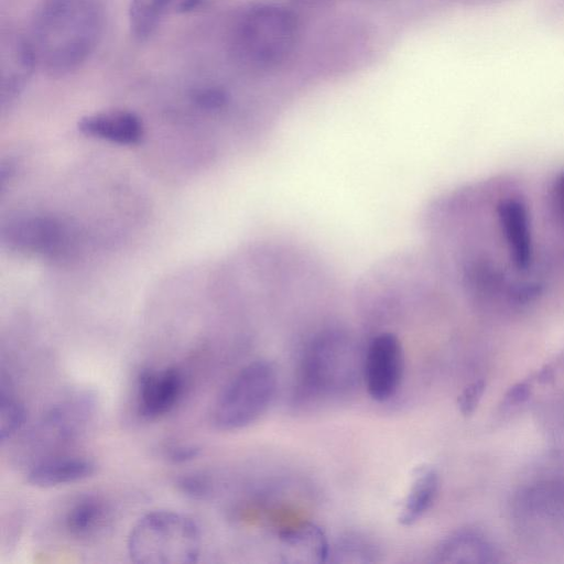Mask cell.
Listing matches in <instances>:
<instances>
[{"label":"cell","mask_w":564,"mask_h":564,"mask_svg":"<svg viewBox=\"0 0 564 564\" xmlns=\"http://www.w3.org/2000/svg\"><path fill=\"white\" fill-rule=\"evenodd\" d=\"M104 31V13L95 0H44L31 24L37 62L53 76L79 68L95 52Z\"/></svg>","instance_id":"7a4b0ae2"},{"label":"cell","mask_w":564,"mask_h":564,"mask_svg":"<svg viewBox=\"0 0 564 564\" xmlns=\"http://www.w3.org/2000/svg\"><path fill=\"white\" fill-rule=\"evenodd\" d=\"M486 390V382L482 379L468 383L457 398V406L464 416L471 415L477 409Z\"/></svg>","instance_id":"cb8c5ba5"},{"label":"cell","mask_w":564,"mask_h":564,"mask_svg":"<svg viewBox=\"0 0 564 564\" xmlns=\"http://www.w3.org/2000/svg\"><path fill=\"white\" fill-rule=\"evenodd\" d=\"M137 413L144 420H156L174 410L184 393L183 372L174 366L143 368L137 377Z\"/></svg>","instance_id":"ba28073f"},{"label":"cell","mask_w":564,"mask_h":564,"mask_svg":"<svg viewBox=\"0 0 564 564\" xmlns=\"http://www.w3.org/2000/svg\"><path fill=\"white\" fill-rule=\"evenodd\" d=\"M497 549L481 532L462 529L446 536L435 547L434 563H492Z\"/></svg>","instance_id":"7c38bea8"},{"label":"cell","mask_w":564,"mask_h":564,"mask_svg":"<svg viewBox=\"0 0 564 564\" xmlns=\"http://www.w3.org/2000/svg\"><path fill=\"white\" fill-rule=\"evenodd\" d=\"M175 485L183 495L196 500L206 499L213 489L210 479L206 475L198 473L178 477Z\"/></svg>","instance_id":"603a6c76"},{"label":"cell","mask_w":564,"mask_h":564,"mask_svg":"<svg viewBox=\"0 0 564 564\" xmlns=\"http://www.w3.org/2000/svg\"><path fill=\"white\" fill-rule=\"evenodd\" d=\"M497 175L435 198L422 219L424 253L452 293L491 315L523 314L558 291L538 200Z\"/></svg>","instance_id":"6da1fadb"},{"label":"cell","mask_w":564,"mask_h":564,"mask_svg":"<svg viewBox=\"0 0 564 564\" xmlns=\"http://www.w3.org/2000/svg\"><path fill=\"white\" fill-rule=\"evenodd\" d=\"M174 0H130L129 29L138 41L148 40L159 26Z\"/></svg>","instance_id":"d6986e66"},{"label":"cell","mask_w":564,"mask_h":564,"mask_svg":"<svg viewBox=\"0 0 564 564\" xmlns=\"http://www.w3.org/2000/svg\"><path fill=\"white\" fill-rule=\"evenodd\" d=\"M25 422V409L4 379L0 384V442L13 437Z\"/></svg>","instance_id":"44dd1931"},{"label":"cell","mask_w":564,"mask_h":564,"mask_svg":"<svg viewBox=\"0 0 564 564\" xmlns=\"http://www.w3.org/2000/svg\"><path fill=\"white\" fill-rule=\"evenodd\" d=\"M202 551V532L191 517L167 509L151 510L132 525L127 552L137 564H192Z\"/></svg>","instance_id":"5b68a950"},{"label":"cell","mask_w":564,"mask_h":564,"mask_svg":"<svg viewBox=\"0 0 564 564\" xmlns=\"http://www.w3.org/2000/svg\"><path fill=\"white\" fill-rule=\"evenodd\" d=\"M380 555V550L372 540L360 533H347L335 541L334 544L330 543L328 562L376 563Z\"/></svg>","instance_id":"ffe728a7"},{"label":"cell","mask_w":564,"mask_h":564,"mask_svg":"<svg viewBox=\"0 0 564 564\" xmlns=\"http://www.w3.org/2000/svg\"><path fill=\"white\" fill-rule=\"evenodd\" d=\"M299 21L289 8L269 2L246 7L234 22L230 46L234 56L253 69H272L292 54Z\"/></svg>","instance_id":"3957f363"},{"label":"cell","mask_w":564,"mask_h":564,"mask_svg":"<svg viewBox=\"0 0 564 564\" xmlns=\"http://www.w3.org/2000/svg\"><path fill=\"white\" fill-rule=\"evenodd\" d=\"M284 556L291 562L328 563L330 543L324 530L315 523L305 522L280 533Z\"/></svg>","instance_id":"9a60e30c"},{"label":"cell","mask_w":564,"mask_h":564,"mask_svg":"<svg viewBox=\"0 0 564 564\" xmlns=\"http://www.w3.org/2000/svg\"><path fill=\"white\" fill-rule=\"evenodd\" d=\"M440 484V475L434 467L430 465L416 467L399 511V523L409 527L417 522L434 505Z\"/></svg>","instance_id":"2e32d148"},{"label":"cell","mask_w":564,"mask_h":564,"mask_svg":"<svg viewBox=\"0 0 564 564\" xmlns=\"http://www.w3.org/2000/svg\"><path fill=\"white\" fill-rule=\"evenodd\" d=\"M78 130L89 137L118 144H137L143 137L140 118L127 110H110L83 117Z\"/></svg>","instance_id":"8fae6325"},{"label":"cell","mask_w":564,"mask_h":564,"mask_svg":"<svg viewBox=\"0 0 564 564\" xmlns=\"http://www.w3.org/2000/svg\"><path fill=\"white\" fill-rule=\"evenodd\" d=\"M540 203L555 262L564 283V170L554 173L544 182Z\"/></svg>","instance_id":"4fadbf2b"},{"label":"cell","mask_w":564,"mask_h":564,"mask_svg":"<svg viewBox=\"0 0 564 564\" xmlns=\"http://www.w3.org/2000/svg\"><path fill=\"white\" fill-rule=\"evenodd\" d=\"M39 64L30 37L17 32L2 34L0 40V102L10 106L28 86Z\"/></svg>","instance_id":"9c48e42d"},{"label":"cell","mask_w":564,"mask_h":564,"mask_svg":"<svg viewBox=\"0 0 564 564\" xmlns=\"http://www.w3.org/2000/svg\"><path fill=\"white\" fill-rule=\"evenodd\" d=\"M278 373L272 362L254 360L242 367L225 386L213 410V425L220 431H237L257 422L272 404Z\"/></svg>","instance_id":"8992f818"},{"label":"cell","mask_w":564,"mask_h":564,"mask_svg":"<svg viewBox=\"0 0 564 564\" xmlns=\"http://www.w3.org/2000/svg\"><path fill=\"white\" fill-rule=\"evenodd\" d=\"M10 242L31 252H52L58 245V225L48 218L32 217L18 220L9 227Z\"/></svg>","instance_id":"ac0fdd59"},{"label":"cell","mask_w":564,"mask_h":564,"mask_svg":"<svg viewBox=\"0 0 564 564\" xmlns=\"http://www.w3.org/2000/svg\"><path fill=\"white\" fill-rule=\"evenodd\" d=\"M95 411L90 394L75 393L53 403L41 419V430L54 443H69L86 430Z\"/></svg>","instance_id":"30bf717a"},{"label":"cell","mask_w":564,"mask_h":564,"mask_svg":"<svg viewBox=\"0 0 564 564\" xmlns=\"http://www.w3.org/2000/svg\"><path fill=\"white\" fill-rule=\"evenodd\" d=\"M95 471L96 464L86 457H51L35 463L26 473V481L37 488H53L84 480Z\"/></svg>","instance_id":"5bb4252c"},{"label":"cell","mask_w":564,"mask_h":564,"mask_svg":"<svg viewBox=\"0 0 564 564\" xmlns=\"http://www.w3.org/2000/svg\"><path fill=\"white\" fill-rule=\"evenodd\" d=\"M200 448L189 444H172L163 448V457L174 464H182L197 458Z\"/></svg>","instance_id":"d4e9b609"},{"label":"cell","mask_w":564,"mask_h":564,"mask_svg":"<svg viewBox=\"0 0 564 564\" xmlns=\"http://www.w3.org/2000/svg\"><path fill=\"white\" fill-rule=\"evenodd\" d=\"M358 361V348L347 332L338 327L318 330L302 355L299 397L322 399L346 391L362 371Z\"/></svg>","instance_id":"277c9868"},{"label":"cell","mask_w":564,"mask_h":564,"mask_svg":"<svg viewBox=\"0 0 564 564\" xmlns=\"http://www.w3.org/2000/svg\"><path fill=\"white\" fill-rule=\"evenodd\" d=\"M109 517V508L100 498L84 496L67 509L64 527L72 538L87 541L105 530Z\"/></svg>","instance_id":"e0dca14e"},{"label":"cell","mask_w":564,"mask_h":564,"mask_svg":"<svg viewBox=\"0 0 564 564\" xmlns=\"http://www.w3.org/2000/svg\"><path fill=\"white\" fill-rule=\"evenodd\" d=\"M205 0H180L176 4V11L181 13L192 12L199 8Z\"/></svg>","instance_id":"484cf974"},{"label":"cell","mask_w":564,"mask_h":564,"mask_svg":"<svg viewBox=\"0 0 564 564\" xmlns=\"http://www.w3.org/2000/svg\"><path fill=\"white\" fill-rule=\"evenodd\" d=\"M404 373V351L398 335L390 330L376 334L362 360V380L368 394L378 402L391 399Z\"/></svg>","instance_id":"52a82bcc"},{"label":"cell","mask_w":564,"mask_h":564,"mask_svg":"<svg viewBox=\"0 0 564 564\" xmlns=\"http://www.w3.org/2000/svg\"><path fill=\"white\" fill-rule=\"evenodd\" d=\"M192 101L206 111H218L226 107L229 96L227 91L214 85L195 88L191 94Z\"/></svg>","instance_id":"7402d4cb"}]
</instances>
